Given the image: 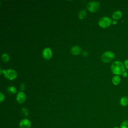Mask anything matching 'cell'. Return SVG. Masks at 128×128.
Returning a JSON list of instances; mask_svg holds the SVG:
<instances>
[{"label":"cell","mask_w":128,"mask_h":128,"mask_svg":"<svg viewBox=\"0 0 128 128\" xmlns=\"http://www.w3.org/2000/svg\"><path fill=\"white\" fill-rule=\"evenodd\" d=\"M110 68L112 73L118 76L122 74L125 70L124 64L118 60L114 62L111 65Z\"/></svg>","instance_id":"obj_1"},{"label":"cell","mask_w":128,"mask_h":128,"mask_svg":"<svg viewBox=\"0 0 128 128\" xmlns=\"http://www.w3.org/2000/svg\"><path fill=\"white\" fill-rule=\"evenodd\" d=\"M2 72L4 73V76L10 80H12L16 78L17 76V73L16 72L12 69H8L6 70H0V74Z\"/></svg>","instance_id":"obj_2"},{"label":"cell","mask_w":128,"mask_h":128,"mask_svg":"<svg viewBox=\"0 0 128 128\" xmlns=\"http://www.w3.org/2000/svg\"><path fill=\"white\" fill-rule=\"evenodd\" d=\"M86 7L90 12H94L98 10L100 7V4L98 2L92 1L88 4Z\"/></svg>","instance_id":"obj_3"},{"label":"cell","mask_w":128,"mask_h":128,"mask_svg":"<svg viewBox=\"0 0 128 128\" xmlns=\"http://www.w3.org/2000/svg\"><path fill=\"white\" fill-rule=\"evenodd\" d=\"M114 58V54L110 51L104 52L101 56L102 60L104 62H109Z\"/></svg>","instance_id":"obj_4"},{"label":"cell","mask_w":128,"mask_h":128,"mask_svg":"<svg viewBox=\"0 0 128 128\" xmlns=\"http://www.w3.org/2000/svg\"><path fill=\"white\" fill-rule=\"evenodd\" d=\"M112 22V20L110 18L104 16L100 18L98 21V24L102 28H106L111 24Z\"/></svg>","instance_id":"obj_5"},{"label":"cell","mask_w":128,"mask_h":128,"mask_svg":"<svg viewBox=\"0 0 128 128\" xmlns=\"http://www.w3.org/2000/svg\"><path fill=\"white\" fill-rule=\"evenodd\" d=\"M19 126L20 128H30L31 122L28 118H24L20 121Z\"/></svg>","instance_id":"obj_6"},{"label":"cell","mask_w":128,"mask_h":128,"mask_svg":"<svg viewBox=\"0 0 128 128\" xmlns=\"http://www.w3.org/2000/svg\"><path fill=\"white\" fill-rule=\"evenodd\" d=\"M42 56L46 60H49L52 56V51L49 48H45L42 51Z\"/></svg>","instance_id":"obj_7"},{"label":"cell","mask_w":128,"mask_h":128,"mask_svg":"<svg viewBox=\"0 0 128 128\" xmlns=\"http://www.w3.org/2000/svg\"><path fill=\"white\" fill-rule=\"evenodd\" d=\"M26 98V96L25 94L22 92H18L16 96V100L20 104L23 103Z\"/></svg>","instance_id":"obj_8"},{"label":"cell","mask_w":128,"mask_h":128,"mask_svg":"<svg viewBox=\"0 0 128 128\" xmlns=\"http://www.w3.org/2000/svg\"><path fill=\"white\" fill-rule=\"evenodd\" d=\"M81 50H82L80 46H74L72 48L71 50H70V52L73 54L78 55V54H79L80 53Z\"/></svg>","instance_id":"obj_9"},{"label":"cell","mask_w":128,"mask_h":128,"mask_svg":"<svg viewBox=\"0 0 128 128\" xmlns=\"http://www.w3.org/2000/svg\"><path fill=\"white\" fill-rule=\"evenodd\" d=\"M122 12H121V11L119 10L114 12V13L112 14V17L114 20H118L120 18L122 17Z\"/></svg>","instance_id":"obj_10"},{"label":"cell","mask_w":128,"mask_h":128,"mask_svg":"<svg viewBox=\"0 0 128 128\" xmlns=\"http://www.w3.org/2000/svg\"><path fill=\"white\" fill-rule=\"evenodd\" d=\"M120 104L122 106H126L128 104V97L124 96L120 100Z\"/></svg>","instance_id":"obj_11"},{"label":"cell","mask_w":128,"mask_h":128,"mask_svg":"<svg viewBox=\"0 0 128 128\" xmlns=\"http://www.w3.org/2000/svg\"><path fill=\"white\" fill-rule=\"evenodd\" d=\"M120 77L118 75L114 76H113V78H112V82L114 85L118 84L120 83Z\"/></svg>","instance_id":"obj_12"},{"label":"cell","mask_w":128,"mask_h":128,"mask_svg":"<svg viewBox=\"0 0 128 128\" xmlns=\"http://www.w3.org/2000/svg\"><path fill=\"white\" fill-rule=\"evenodd\" d=\"M86 12L85 10H82L78 14V18L80 19H83L86 16Z\"/></svg>","instance_id":"obj_13"},{"label":"cell","mask_w":128,"mask_h":128,"mask_svg":"<svg viewBox=\"0 0 128 128\" xmlns=\"http://www.w3.org/2000/svg\"><path fill=\"white\" fill-rule=\"evenodd\" d=\"M2 58L3 61H4L5 62H7L10 60V56H9L8 54L4 53L2 55Z\"/></svg>","instance_id":"obj_14"},{"label":"cell","mask_w":128,"mask_h":128,"mask_svg":"<svg viewBox=\"0 0 128 128\" xmlns=\"http://www.w3.org/2000/svg\"><path fill=\"white\" fill-rule=\"evenodd\" d=\"M8 90L11 94H14L16 92V89L14 86H10L8 88Z\"/></svg>","instance_id":"obj_15"},{"label":"cell","mask_w":128,"mask_h":128,"mask_svg":"<svg viewBox=\"0 0 128 128\" xmlns=\"http://www.w3.org/2000/svg\"><path fill=\"white\" fill-rule=\"evenodd\" d=\"M120 128H128V120H124L121 123Z\"/></svg>","instance_id":"obj_16"},{"label":"cell","mask_w":128,"mask_h":128,"mask_svg":"<svg viewBox=\"0 0 128 128\" xmlns=\"http://www.w3.org/2000/svg\"><path fill=\"white\" fill-rule=\"evenodd\" d=\"M22 114H24V116H27L28 114V111L26 108H22Z\"/></svg>","instance_id":"obj_17"},{"label":"cell","mask_w":128,"mask_h":128,"mask_svg":"<svg viewBox=\"0 0 128 128\" xmlns=\"http://www.w3.org/2000/svg\"><path fill=\"white\" fill-rule=\"evenodd\" d=\"M4 94L2 92H0V102H2L4 100Z\"/></svg>","instance_id":"obj_18"},{"label":"cell","mask_w":128,"mask_h":128,"mask_svg":"<svg viewBox=\"0 0 128 128\" xmlns=\"http://www.w3.org/2000/svg\"><path fill=\"white\" fill-rule=\"evenodd\" d=\"M124 66H125V67L126 68H128V59L124 60Z\"/></svg>","instance_id":"obj_19"},{"label":"cell","mask_w":128,"mask_h":128,"mask_svg":"<svg viewBox=\"0 0 128 128\" xmlns=\"http://www.w3.org/2000/svg\"><path fill=\"white\" fill-rule=\"evenodd\" d=\"M88 52H86V51H84L83 52H82V54L84 56H86L88 55Z\"/></svg>","instance_id":"obj_20"},{"label":"cell","mask_w":128,"mask_h":128,"mask_svg":"<svg viewBox=\"0 0 128 128\" xmlns=\"http://www.w3.org/2000/svg\"><path fill=\"white\" fill-rule=\"evenodd\" d=\"M20 89L22 90H24V84H22L20 85Z\"/></svg>","instance_id":"obj_21"},{"label":"cell","mask_w":128,"mask_h":128,"mask_svg":"<svg viewBox=\"0 0 128 128\" xmlns=\"http://www.w3.org/2000/svg\"><path fill=\"white\" fill-rule=\"evenodd\" d=\"M122 76H124V77H126V72H124L123 74H122Z\"/></svg>","instance_id":"obj_22"},{"label":"cell","mask_w":128,"mask_h":128,"mask_svg":"<svg viewBox=\"0 0 128 128\" xmlns=\"http://www.w3.org/2000/svg\"><path fill=\"white\" fill-rule=\"evenodd\" d=\"M112 24H116L117 23V22H116V20H112Z\"/></svg>","instance_id":"obj_23"},{"label":"cell","mask_w":128,"mask_h":128,"mask_svg":"<svg viewBox=\"0 0 128 128\" xmlns=\"http://www.w3.org/2000/svg\"><path fill=\"white\" fill-rule=\"evenodd\" d=\"M113 128H118V127H114Z\"/></svg>","instance_id":"obj_24"},{"label":"cell","mask_w":128,"mask_h":128,"mask_svg":"<svg viewBox=\"0 0 128 128\" xmlns=\"http://www.w3.org/2000/svg\"></svg>","instance_id":"obj_25"}]
</instances>
